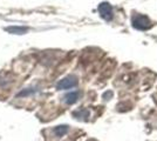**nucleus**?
<instances>
[{
    "instance_id": "1",
    "label": "nucleus",
    "mask_w": 157,
    "mask_h": 141,
    "mask_svg": "<svg viewBox=\"0 0 157 141\" xmlns=\"http://www.w3.org/2000/svg\"><path fill=\"white\" fill-rule=\"evenodd\" d=\"M132 26L137 29H148L151 26V22L144 15H135L132 18Z\"/></svg>"
},
{
    "instance_id": "2",
    "label": "nucleus",
    "mask_w": 157,
    "mask_h": 141,
    "mask_svg": "<svg viewBox=\"0 0 157 141\" xmlns=\"http://www.w3.org/2000/svg\"><path fill=\"white\" fill-rule=\"evenodd\" d=\"M78 85V79L76 76L74 75H69V76H66L65 79L60 80L56 85L58 89H69V88L75 87Z\"/></svg>"
},
{
    "instance_id": "3",
    "label": "nucleus",
    "mask_w": 157,
    "mask_h": 141,
    "mask_svg": "<svg viewBox=\"0 0 157 141\" xmlns=\"http://www.w3.org/2000/svg\"><path fill=\"white\" fill-rule=\"evenodd\" d=\"M98 12H100L101 17H102L105 20L109 21L113 19V10H111V6L108 2H102V4L98 6Z\"/></svg>"
},
{
    "instance_id": "4",
    "label": "nucleus",
    "mask_w": 157,
    "mask_h": 141,
    "mask_svg": "<svg viewBox=\"0 0 157 141\" xmlns=\"http://www.w3.org/2000/svg\"><path fill=\"white\" fill-rule=\"evenodd\" d=\"M78 98H80V93L78 92H71V93H68L65 96V102L68 104V105H72V104L78 101Z\"/></svg>"
},
{
    "instance_id": "5",
    "label": "nucleus",
    "mask_w": 157,
    "mask_h": 141,
    "mask_svg": "<svg viewBox=\"0 0 157 141\" xmlns=\"http://www.w3.org/2000/svg\"><path fill=\"white\" fill-rule=\"evenodd\" d=\"M6 31L7 32H10V33H13V34H24L28 31V28H27V27L13 26V27H7Z\"/></svg>"
},
{
    "instance_id": "6",
    "label": "nucleus",
    "mask_w": 157,
    "mask_h": 141,
    "mask_svg": "<svg viewBox=\"0 0 157 141\" xmlns=\"http://www.w3.org/2000/svg\"><path fill=\"white\" fill-rule=\"evenodd\" d=\"M68 126H65V125H62V126H58V127H55L54 128V134L56 135L58 138H61V136H63V135L68 132Z\"/></svg>"
},
{
    "instance_id": "7",
    "label": "nucleus",
    "mask_w": 157,
    "mask_h": 141,
    "mask_svg": "<svg viewBox=\"0 0 157 141\" xmlns=\"http://www.w3.org/2000/svg\"><path fill=\"white\" fill-rule=\"evenodd\" d=\"M36 92V89H32V88H26V89H24L22 92H20L18 94V96H27V95H29V94H33Z\"/></svg>"
}]
</instances>
